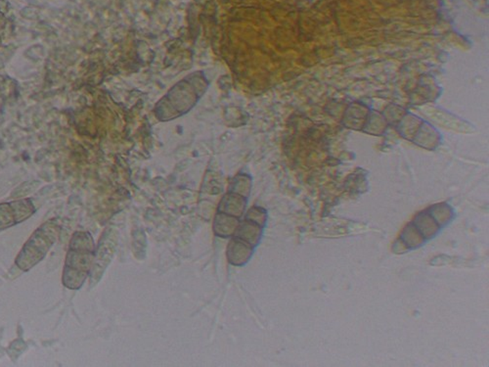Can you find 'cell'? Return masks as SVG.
Here are the masks:
<instances>
[{"label": "cell", "mask_w": 489, "mask_h": 367, "mask_svg": "<svg viewBox=\"0 0 489 367\" xmlns=\"http://www.w3.org/2000/svg\"><path fill=\"white\" fill-rule=\"evenodd\" d=\"M93 244L90 234L76 232L72 237L63 269L62 282L72 290L80 289L87 276L92 259Z\"/></svg>", "instance_id": "6da1fadb"}, {"label": "cell", "mask_w": 489, "mask_h": 367, "mask_svg": "<svg viewBox=\"0 0 489 367\" xmlns=\"http://www.w3.org/2000/svg\"><path fill=\"white\" fill-rule=\"evenodd\" d=\"M59 231V224L54 218L41 224L23 246L16 258V266L23 271H29L36 266L53 247Z\"/></svg>", "instance_id": "7a4b0ae2"}, {"label": "cell", "mask_w": 489, "mask_h": 367, "mask_svg": "<svg viewBox=\"0 0 489 367\" xmlns=\"http://www.w3.org/2000/svg\"><path fill=\"white\" fill-rule=\"evenodd\" d=\"M36 211L30 199L0 204V231L22 224L29 220Z\"/></svg>", "instance_id": "3957f363"}]
</instances>
